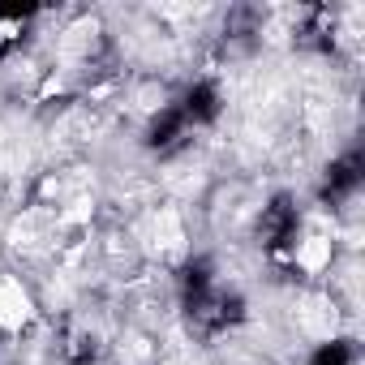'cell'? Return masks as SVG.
<instances>
[{"label":"cell","instance_id":"2","mask_svg":"<svg viewBox=\"0 0 365 365\" xmlns=\"http://www.w3.org/2000/svg\"><path fill=\"white\" fill-rule=\"evenodd\" d=\"M301 322H305L309 335H331V331H335V314L327 309L322 297H305V301H301Z\"/></svg>","mask_w":365,"mask_h":365},{"label":"cell","instance_id":"4","mask_svg":"<svg viewBox=\"0 0 365 365\" xmlns=\"http://www.w3.org/2000/svg\"><path fill=\"white\" fill-rule=\"evenodd\" d=\"M155 232H159V245H168V250H180V220H176V211H159V220H155Z\"/></svg>","mask_w":365,"mask_h":365},{"label":"cell","instance_id":"5","mask_svg":"<svg viewBox=\"0 0 365 365\" xmlns=\"http://www.w3.org/2000/svg\"><path fill=\"white\" fill-rule=\"evenodd\" d=\"M14 31H18V22H0V43L14 39Z\"/></svg>","mask_w":365,"mask_h":365},{"label":"cell","instance_id":"3","mask_svg":"<svg viewBox=\"0 0 365 365\" xmlns=\"http://www.w3.org/2000/svg\"><path fill=\"white\" fill-rule=\"evenodd\" d=\"M297 262L305 271H322L331 262V237H305L301 250H297Z\"/></svg>","mask_w":365,"mask_h":365},{"label":"cell","instance_id":"1","mask_svg":"<svg viewBox=\"0 0 365 365\" xmlns=\"http://www.w3.org/2000/svg\"><path fill=\"white\" fill-rule=\"evenodd\" d=\"M26 318H31V301H26L22 284H14V279H0V327L18 331Z\"/></svg>","mask_w":365,"mask_h":365}]
</instances>
